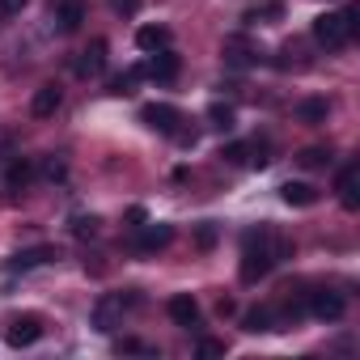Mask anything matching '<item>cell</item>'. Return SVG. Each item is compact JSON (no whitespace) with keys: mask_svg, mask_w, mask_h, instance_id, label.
<instances>
[{"mask_svg":"<svg viewBox=\"0 0 360 360\" xmlns=\"http://www.w3.org/2000/svg\"><path fill=\"white\" fill-rule=\"evenodd\" d=\"M140 123L153 127V131H161V136H174L178 123H183V110L169 106V102H148V106H140Z\"/></svg>","mask_w":360,"mask_h":360,"instance_id":"obj_4","label":"cell"},{"mask_svg":"<svg viewBox=\"0 0 360 360\" xmlns=\"http://www.w3.org/2000/svg\"><path fill=\"white\" fill-rule=\"evenodd\" d=\"M284 18V5H263V9H255V13H246V22L255 26V22H280Z\"/></svg>","mask_w":360,"mask_h":360,"instance_id":"obj_26","label":"cell"},{"mask_svg":"<svg viewBox=\"0 0 360 360\" xmlns=\"http://www.w3.org/2000/svg\"><path fill=\"white\" fill-rule=\"evenodd\" d=\"M335 157H330V148H322V144H314V148H301L297 153V165H305V169H326Z\"/></svg>","mask_w":360,"mask_h":360,"instance_id":"obj_22","label":"cell"},{"mask_svg":"<svg viewBox=\"0 0 360 360\" xmlns=\"http://www.w3.org/2000/svg\"><path fill=\"white\" fill-rule=\"evenodd\" d=\"M22 9H26V0H0V13H5V18H13Z\"/></svg>","mask_w":360,"mask_h":360,"instance_id":"obj_33","label":"cell"},{"mask_svg":"<svg viewBox=\"0 0 360 360\" xmlns=\"http://www.w3.org/2000/svg\"><path fill=\"white\" fill-rule=\"evenodd\" d=\"M136 47L153 56V51L169 47V30H165V26H140V30H136Z\"/></svg>","mask_w":360,"mask_h":360,"instance_id":"obj_19","label":"cell"},{"mask_svg":"<svg viewBox=\"0 0 360 360\" xmlns=\"http://www.w3.org/2000/svg\"><path fill=\"white\" fill-rule=\"evenodd\" d=\"M242 330H250V335H263V330H276V309H267V305H259V309H250V314L242 318Z\"/></svg>","mask_w":360,"mask_h":360,"instance_id":"obj_21","label":"cell"},{"mask_svg":"<svg viewBox=\"0 0 360 360\" xmlns=\"http://www.w3.org/2000/svg\"><path fill=\"white\" fill-rule=\"evenodd\" d=\"M43 174L51 178V183H64V178H68V161L64 157H47L43 161Z\"/></svg>","mask_w":360,"mask_h":360,"instance_id":"obj_25","label":"cell"},{"mask_svg":"<svg viewBox=\"0 0 360 360\" xmlns=\"http://www.w3.org/2000/svg\"><path fill=\"white\" fill-rule=\"evenodd\" d=\"M131 305H140V297H136V292H131V297H102V301L94 305V326H98L102 335H110V330L119 326L123 309H131Z\"/></svg>","mask_w":360,"mask_h":360,"instance_id":"obj_5","label":"cell"},{"mask_svg":"<svg viewBox=\"0 0 360 360\" xmlns=\"http://www.w3.org/2000/svg\"><path fill=\"white\" fill-rule=\"evenodd\" d=\"M288 255H292V242H288V238H280V233H271V229H250V233L242 238V263H238L242 284H259V280L271 276V267H276L280 259H288Z\"/></svg>","mask_w":360,"mask_h":360,"instance_id":"obj_1","label":"cell"},{"mask_svg":"<svg viewBox=\"0 0 360 360\" xmlns=\"http://www.w3.org/2000/svg\"><path fill=\"white\" fill-rule=\"evenodd\" d=\"M60 102H64L60 85H39V89H34V102H30V110H34L39 119H51V115L60 110Z\"/></svg>","mask_w":360,"mask_h":360,"instance_id":"obj_17","label":"cell"},{"mask_svg":"<svg viewBox=\"0 0 360 360\" xmlns=\"http://www.w3.org/2000/svg\"><path fill=\"white\" fill-rule=\"evenodd\" d=\"M136 81H144V68H140V64L127 68L123 77H115V81H110V94H115V98H127V94H136Z\"/></svg>","mask_w":360,"mask_h":360,"instance_id":"obj_23","label":"cell"},{"mask_svg":"<svg viewBox=\"0 0 360 360\" xmlns=\"http://www.w3.org/2000/svg\"><path fill=\"white\" fill-rule=\"evenodd\" d=\"M208 127H217V131H233V127H238V110H233L229 102H212V106H208Z\"/></svg>","mask_w":360,"mask_h":360,"instance_id":"obj_20","label":"cell"},{"mask_svg":"<svg viewBox=\"0 0 360 360\" xmlns=\"http://www.w3.org/2000/svg\"><path fill=\"white\" fill-rule=\"evenodd\" d=\"M305 314H314L318 322H339L347 314V297L335 292V288H318V292H305Z\"/></svg>","mask_w":360,"mask_h":360,"instance_id":"obj_3","label":"cell"},{"mask_svg":"<svg viewBox=\"0 0 360 360\" xmlns=\"http://www.w3.org/2000/svg\"><path fill=\"white\" fill-rule=\"evenodd\" d=\"M127 221H131V225L140 229V225H144V208H131V212H127Z\"/></svg>","mask_w":360,"mask_h":360,"instance_id":"obj_35","label":"cell"},{"mask_svg":"<svg viewBox=\"0 0 360 360\" xmlns=\"http://www.w3.org/2000/svg\"><path fill=\"white\" fill-rule=\"evenodd\" d=\"M195 352H200L204 360H208V356H225V339H200V347H195Z\"/></svg>","mask_w":360,"mask_h":360,"instance_id":"obj_29","label":"cell"},{"mask_svg":"<svg viewBox=\"0 0 360 360\" xmlns=\"http://www.w3.org/2000/svg\"><path fill=\"white\" fill-rule=\"evenodd\" d=\"M98 225H102L98 217H72V233H77V238H94Z\"/></svg>","mask_w":360,"mask_h":360,"instance_id":"obj_27","label":"cell"},{"mask_svg":"<svg viewBox=\"0 0 360 360\" xmlns=\"http://www.w3.org/2000/svg\"><path fill=\"white\" fill-rule=\"evenodd\" d=\"M102 68H106V39H94L77 60V77H98Z\"/></svg>","mask_w":360,"mask_h":360,"instance_id":"obj_14","label":"cell"},{"mask_svg":"<svg viewBox=\"0 0 360 360\" xmlns=\"http://www.w3.org/2000/svg\"><path fill=\"white\" fill-rule=\"evenodd\" d=\"M30 183H34V161L30 157H13L9 169H5V187L9 191H26Z\"/></svg>","mask_w":360,"mask_h":360,"instance_id":"obj_15","label":"cell"},{"mask_svg":"<svg viewBox=\"0 0 360 360\" xmlns=\"http://www.w3.org/2000/svg\"><path fill=\"white\" fill-rule=\"evenodd\" d=\"M56 259H60L56 246H30V250H18V255L9 259V271H34V267H43V263H56Z\"/></svg>","mask_w":360,"mask_h":360,"instance_id":"obj_11","label":"cell"},{"mask_svg":"<svg viewBox=\"0 0 360 360\" xmlns=\"http://www.w3.org/2000/svg\"><path fill=\"white\" fill-rule=\"evenodd\" d=\"M140 68H144V77H148V81L169 85V81L178 77V68H183V60H178L169 47H161V51H153V60H148V64H140Z\"/></svg>","mask_w":360,"mask_h":360,"instance_id":"obj_8","label":"cell"},{"mask_svg":"<svg viewBox=\"0 0 360 360\" xmlns=\"http://www.w3.org/2000/svg\"><path fill=\"white\" fill-rule=\"evenodd\" d=\"M110 5H115L123 18H136V13H140V0H110Z\"/></svg>","mask_w":360,"mask_h":360,"instance_id":"obj_32","label":"cell"},{"mask_svg":"<svg viewBox=\"0 0 360 360\" xmlns=\"http://www.w3.org/2000/svg\"><path fill=\"white\" fill-rule=\"evenodd\" d=\"M56 22L64 34H77L85 22V0H56Z\"/></svg>","mask_w":360,"mask_h":360,"instance_id":"obj_13","label":"cell"},{"mask_svg":"<svg viewBox=\"0 0 360 360\" xmlns=\"http://www.w3.org/2000/svg\"><path fill=\"white\" fill-rule=\"evenodd\" d=\"M169 242H174V225H165V221L140 225V233H136V255H157V250H165Z\"/></svg>","mask_w":360,"mask_h":360,"instance_id":"obj_9","label":"cell"},{"mask_svg":"<svg viewBox=\"0 0 360 360\" xmlns=\"http://www.w3.org/2000/svg\"><path fill=\"white\" fill-rule=\"evenodd\" d=\"M221 161H229V165H246V161H250V144H242V140L225 144V148H221Z\"/></svg>","mask_w":360,"mask_h":360,"instance_id":"obj_24","label":"cell"},{"mask_svg":"<svg viewBox=\"0 0 360 360\" xmlns=\"http://www.w3.org/2000/svg\"><path fill=\"white\" fill-rule=\"evenodd\" d=\"M221 56H225V64L229 68H250V64H259V51L242 39V34H233V39H225V47H221Z\"/></svg>","mask_w":360,"mask_h":360,"instance_id":"obj_12","label":"cell"},{"mask_svg":"<svg viewBox=\"0 0 360 360\" xmlns=\"http://www.w3.org/2000/svg\"><path fill=\"white\" fill-rule=\"evenodd\" d=\"M115 347H119V352H140V356H153V347H148V343H140V339H119Z\"/></svg>","mask_w":360,"mask_h":360,"instance_id":"obj_31","label":"cell"},{"mask_svg":"<svg viewBox=\"0 0 360 360\" xmlns=\"http://www.w3.org/2000/svg\"><path fill=\"white\" fill-rule=\"evenodd\" d=\"M5 339H9V347H34V343L43 339V318H39V314H18V318H9Z\"/></svg>","mask_w":360,"mask_h":360,"instance_id":"obj_6","label":"cell"},{"mask_svg":"<svg viewBox=\"0 0 360 360\" xmlns=\"http://www.w3.org/2000/svg\"><path fill=\"white\" fill-rule=\"evenodd\" d=\"M326 115H330V102H326V98H301V102H297V119L309 123V127L326 123Z\"/></svg>","mask_w":360,"mask_h":360,"instance_id":"obj_18","label":"cell"},{"mask_svg":"<svg viewBox=\"0 0 360 360\" xmlns=\"http://www.w3.org/2000/svg\"><path fill=\"white\" fill-rule=\"evenodd\" d=\"M356 178H360V165H356V161H347V165L339 169V178H335L339 204H343L347 212H356V208H360V191H356Z\"/></svg>","mask_w":360,"mask_h":360,"instance_id":"obj_10","label":"cell"},{"mask_svg":"<svg viewBox=\"0 0 360 360\" xmlns=\"http://www.w3.org/2000/svg\"><path fill=\"white\" fill-rule=\"evenodd\" d=\"M280 200H284L288 208H314V204H318V187H314V183H284V187H280Z\"/></svg>","mask_w":360,"mask_h":360,"instance_id":"obj_16","label":"cell"},{"mask_svg":"<svg viewBox=\"0 0 360 360\" xmlns=\"http://www.w3.org/2000/svg\"><path fill=\"white\" fill-rule=\"evenodd\" d=\"M360 30V5H347L339 13H322L314 18V43L326 47V51H343Z\"/></svg>","mask_w":360,"mask_h":360,"instance_id":"obj_2","label":"cell"},{"mask_svg":"<svg viewBox=\"0 0 360 360\" xmlns=\"http://www.w3.org/2000/svg\"><path fill=\"white\" fill-rule=\"evenodd\" d=\"M174 140L183 144V148H195V140H200V127H178V131H174Z\"/></svg>","mask_w":360,"mask_h":360,"instance_id":"obj_30","label":"cell"},{"mask_svg":"<svg viewBox=\"0 0 360 360\" xmlns=\"http://www.w3.org/2000/svg\"><path fill=\"white\" fill-rule=\"evenodd\" d=\"M195 242H200V250H212V246H217V225H212V221H204V225H200V233H195Z\"/></svg>","mask_w":360,"mask_h":360,"instance_id":"obj_28","label":"cell"},{"mask_svg":"<svg viewBox=\"0 0 360 360\" xmlns=\"http://www.w3.org/2000/svg\"><path fill=\"white\" fill-rule=\"evenodd\" d=\"M165 314H169V322H174V326H183V330H195V326H200V301H195L191 292L169 297Z\"/></svg>","mask_w":360,"mask_h":360,"instance_id":"obj_7","label":"cell"},{"mask_svg":"<svg viewBox=\"0 0 360 360\" xmlns=\"http://www.w3.org/2000/svg\"><path fill=\"white\" fill-rule=\"evenodd\" d=\"M233 309H238V305H233V301H229V297H221V301H217V314H221V318H229V314H233Z\"/></svg>","mask_w":360,"mask_h":360,"instance_id":"obj_34","label":"cell"}]
</instances>
